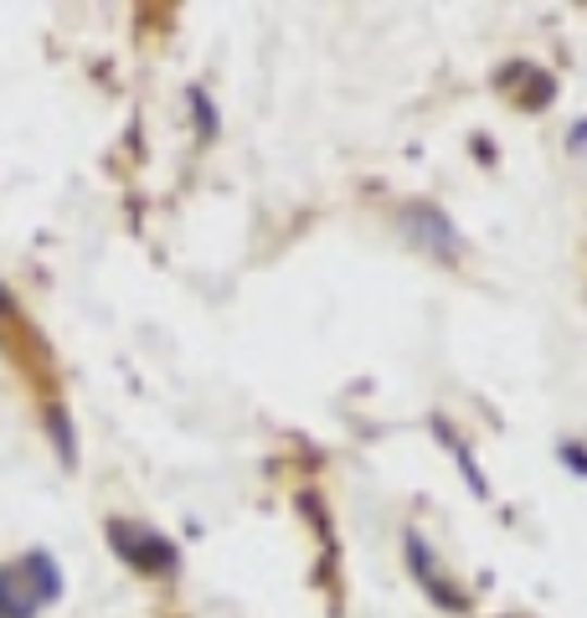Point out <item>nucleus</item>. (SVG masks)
<instances>
[{
  "mask_svg": "<svg viewBox=\"0 0 587 618\" xmlns=\"http://www.w3.org/2000/svg\"><path fill=\"white\" fill-rule=\"evenodd\" d=\"M109 541L114 552L139 572H176V546L160 536V531H145V526L129 521H109Z\"/></svg>",
  "mask_w": 587,
  "mask_h": 618,
  "instance_id": "obj_1",
  "label": "nucleus"
},
{
  "mask_svg": "<svg viewBox=\"0 0 587 618\" xmlns=\"http://www.w3.org/2000/svg\"><path fill=\"white\" fill-rule=\"evenodd\" d=\"M402 222H408L412 237H417L428 252H438V258H459V248H464V243H459V232L449 227V217L433 212V207H408Z\"/></svg>",
  "mask_w": 587,
  "mask_h": 618,
  "instance_id": "obj_2",
  "label": "nucleus"
},
{
  "mask_svg": "<svg viewBox=\"0 0 587 618\" xmlns=\"http://www.w3.org/2000/svg\"><path fill=\"white\" fill-rule=\"evenodd\" d=\"M408 552H412V572H417V582L428 588L433 598L444 603V608H464V593L453 588V582H444L438 572L428 567V546H423V536H408Z\"/></svg>",
  "mask_w": 587,
  "mask_h": 618,
  "instance_id": "obj_3",
  "label": "nucleus"
},
{
  "mask_svg": "<svg viewBox=\"0 0 587 618\" xmlns=\"http://www.w3.org/2000/svg\"><path fill=\"white\" fill-rule=\"evenodd\" d=\"M21 572L37 582V603L62 598V572L52 567V557H47V552H26V557H21Z\"/></svg>",
  "mask_w": 587,
  "mask_h": 618,
  "instance_id": "obj_4",
  "label": "nucleus"
},
{
  "mask_svg": "<svg viewBox=\"0 0 587 618\" xmlns=\"http://www.w3.org/2000/svg\"><path fill=\"white\" fill-rule=\"evenodd\" d=\"M47 428H52V444H58L62 464L73 469V464H78V444H73V423H67V412H62V407H47Z\"/></svg>",
  "mask_w": 587,
  "mask_h": 618,
  "instance_id": "obj_5",
  "label": "nucleus"
},
{
  "mask_svg": "<svg viewBox=\"0 0 587 618\" xmlns=\"http://www.w3.org/2000/svg\"><path fill=\"white\" fill-rule=\"evenodd\" d=\"M551 94H557V77L530 73V83H526V94H521V103H526V109H547Z\"/></svg>",
  "mask_w": 587,
  "mask_h": 618,
  "instance_id": "obj_6",
  "label": "nucleus"
},
{
  "mask_svg": "<svg viewBox=\"0 0 587 618\" xmlns=\"http://www.w3.org/2000/svg\"><path fill=\"white\" fill-rule=\"evenodd\" d=\"M191 109H196V119H201V135L212 139L216 135V119H212V103H207V94H201V88H191Z\"/></svg>",
  "mask_w": 587,
  "mask_h": 618,
  "instance_id": "obj_7",
  "label": "nucleus"
},
{
  "mask_svg": "<svg viewBox=\"0 0 587 618\" xmlns=\"http://www.w3.org/2000/svg\"><path fill=\"white\" fill-rule=\"evenodd\" d=\"M562 459H567L572 469H583V474H587V454H583V448H572V444H567V448H562Z\"/></svg>",
  "mask_w": 587,
  "mask_h": 618,
  "instance_id": "obj_8",
  "label": "nucleus"
},
{
  "mask_svg": "<svg viewBox=\"0 0 587 618\" xmlns=\"http://www.w3.org/2000/svg\"><path fill=\"white\" fill-rule=\"evenodd\" d=\"M572 150H587V119H583V124H577V129H572Z\"/></svg>",
  "mask_w": 587,
  "mask_h": 618,
  "instance_id": "obj_9",
  "label": "nucleus"
},
{
  "mask_svg": "<svg viewBox=\"0 0 587 618\" xmlns=\"http://www.w3.org/2000/svg\"><path fill=\"white\" fill-rule=\"evenodd\" d=\"M0 314H11V289L0 284Z\"/></svg>",
  "mask_w": 587,
  "mask_h": 618,
  "instance_id": "obj_10",
  "label": "nucleus"
},
{
  "mask_svg": "<svg viewBox=\"0 0 587 618\" xmlns=\"http://www.w3.org/2000/svg\"><path fill=\"white\" fill-rule=\"evenodd\" d=\"M5 582H11V572H0V618H5Z\"/></svg>",
  "mask_w": 587,
  "mask_h": 618,
  "instance_id": "obj_11",
  "label": "nucleus"
}]
</instances>
